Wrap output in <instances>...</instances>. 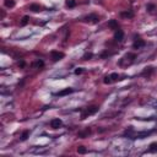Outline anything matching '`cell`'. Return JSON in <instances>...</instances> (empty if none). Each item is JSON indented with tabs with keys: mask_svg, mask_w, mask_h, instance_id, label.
I'll list each match as a JSON object with an SVG mask.
<instances>
[{
	"mask_svg": "<svg viewBox=\"0 0 157 157\" xmlns=\"http://www.w3.org/2000/svg\"><path fill=\"white\" fill-rule=\"evenodd\" d=\"M153 9H155V5H152V4H150V5H147V10H149L150 12L152 11Z\"/></svg>",
	"mask_w": 157,
	"mask_h": 157,
	"instance_id": "cell-25",
	"label": "cell"
},
{
	"mask_svg": "<svg viewBox=\"0 0 157 157\" xmlns=\"http://www.w3.org/2000/svg\"><path fill=\"white\" fill-rule=\"evenodd\" d=\"M65 4L68 8H74L76 5V0H65Z\"/></svg>",
	"mask_w": 157,
	"mask_h": 157,
	"instance_id": "cell-13",
	"label": "cell"
},
{
	"mask_svg": "<svg viewBox=\"0 0 157 157\" xmlns=\"http://www.w3.org/2000/svg\"><path fill=\"white\" fill-rule=\"evenodd\" d=\"M133 133H134V129H133V126H129V129L126 130L124 133L125 136H133Z\"/></svg>",
	"mask_w": 157,
	"mask_h": 157,
	"instance_id": "cell-17",
	"label": "cell"
},
{
	"mask_svg": "<svg viewBox=\"0 0 157 157\" xmlns=\"http://www.w3.org/2000/svg\"><path fill=\"white\" fill-rule=\"evenodd\" d=\"M145 45V40L142 39H135V42L133 43V48L134 49H140Z\"/></svg>",
	"mask_w": 157,
	"mask_h": 157,
	"instance_id": "cell-6",
	"label": "cell"
},
{
	"mask_svg": "<svg viewBox=\"0 0 157 157\" xmlns=\"http://www.w3.org/2000/svg\"><path fill=\"white\" fill-rule=\"evenodd\" d=\"M30 9H31L32 11H34V12H38V11H40V10H42V8H40L38 4H32L31 6H30Z\"/></svg>",
	"mask_w": 157,
	"mask_h": 157,
	"instance_id": "cell-12",
	"label": "cell"
},
{
	"mask_svg": "<svg viewBox=\"0 0 157 157\" xmlns=\"http://www.w3.org/2000/svg\"><path fill=\"white\" fill-rule=\"evenodd\" d=\"M103 82H104L106 85L112 84L113 81H112V79H111V75H107V76H104V80H103Z\"/></svg>",
	"mask_w": 157,
	"mask_h": 157,
	"instance_id": "cell-20",
	"label": "cell"
},
{
	"mask_svg": "<svg viewBox=\"0 0 157 157\" xmlns=\"http://www.w3.org/2000/svg\"><path fill=\"white\" fill-rule=\"evenodd\" d=\"M98 111V107L97 106H92V107H89V108H85L82 114H81V119H85L87 115H92Z\"/></svg>",
	"mask_w": 157,
	"mask_h": 157,
	"instance_id": "cell-1",
	"label": "cell"
},
{
	"mask_svg": "<svg viewBox=\"0 0 157 157\" xmlns=\"http://www.w3.org/2000/svg\"><path fill=\"white\" fill-rule=\"evenodd\" d=\"M108 27L112 28V30H114V31H117L118 27H119V25H118V21L117 20H111L108 22Z\"/></svg>",
	"mask_w": 157,
	"mask_h": 157,
	"instance_id": "cell-8",
	"label": "cell"
},
{
	"mask_svg": "<svg viewBox=\"0 0 157 157\" xmlns=\"http://www.w3.org/2000/svg\"><path fill=\"white\" fill-rule=\"evenodd\" d=\"M150 134H151L150 131H144V133H137L135 136L139 137V139H142L144 136H147V135H150Z\"/></svg>",
	"mask_w": 157,
	"mask_h": 157,
	"instance_id": "cell-16",
	"label": "cell"
},
{
	"mask_svg": "<svg viewBox=\"0 0 157 157\" xmlns=\"http://www.w3.org/2000/svg\"><path fill=\"white\" fill-rule=\"evenodd\" d=\"M28 20H30V17H28V16H24V17H22V20H21V26L27 25L28 24Z\"/></svg>",
	"mask_w": 157,
	"mask_h": 157,
	"instance_id": "cell-21",
	"label": "cell"
},
{
	"mask_svg": "<svg viewBox=\"0 0 157 157\" xmlns=\"http://www.w3.org/2000/svg\"><path fill=\"white\" fill-rule=\"evenodd\" d=\"M74 92V89H65L63 91H59V92H56V96H66V95H70V93Z\"/></svg>",
	"mask_w": 157,
	"mask_h": 157,
	"instance_id": "cell-7",
	"label": "cell"
},
{
	"mask_svg": "<svg viewBox=\"0 0 157 157\" xmlns=\"http://www.w3.org/2000/svg\"><path fill=\"white\" fill-rule=\"evenodd\" d=\"M4 4L6 8H14V6H15V1H14V0H5Z\"/></svg>",
	"mask_w": 157,
	"mask_h": 157,
	"instance_id": "cell-14",
	"label": "cell"
},
{
	"mask_svg": "<svg viewBox=\"0 0 157 157\" xmlns=\"http://www.w3.org/2000/svg\"><path fill=\"white\" fill-rule=\"evenodd\" d=\"M28 135H30V131H24V134H22V136H21V140L22 141H25V140H27V137H28Z\"/></svg>",
	"mask_w": 157,
	"mask_h": 157,
	"instance_id": "cell-23",
	"label": "cell"
},
{
	"mask_svg": "<svg viewBox=\"0 0 157 157\" xmlns=\"http://www.w3.org/2000/svg\"><path fill=\"white\" fill-rule=\"evenodd\" d=\"M61 125H63V121H61V119H59V118H55V119H53V120L50 121V126H52L53 129H58V128H60Z\"/></svg>",
	"mask_w": 157,
	"mask_h": 157,
	"instance_id": "cell-4",
	"label": "cell"
},
{
	"mask_svg": "<svg viewBox=\"0 0 157 157\" xmlns=\"http://www.w3.org/2000/svg\"><path fill=\"white\" fill-rule=\"evenodd\" d=\"M153 73V68H151V66H149V68H145V70L142 71V76H150L151 74Z\"/></svg>",
	"mask_w": 157,
	"mask_h": 157,
	"instance_id": "cell-9",
	"label": "cell"
},
{
	"mask_svg": "<svg viewBox=\"0 0 157 157\" xmlns=\"http://www.w3.org/2000/svg\"><path fill=\"white\" fill-rule=\"evenodd\" d=\"M114 39L117 40V42H121V40L124 39V32L121 30H117L114 32Z\"/></svg>",
	"mask_w": 157,
	"mask_h": 157,
	"instance_id": "cell-5",
	"label": "cell"
},
{
	"mask_svg": "<svg viewBox=\"0 0 157 157\" xmlns=\"http://www.w3.org/2000/svg\"><path fill=\"white\" fill-rule=\"evenodd\" d=\"M77 152L80 153V155H84V153L87 152V150H86L85 146H79V147H77Z\"/></svg>",
	"mask_w": 157,
	"mask_h": 157,
	"instance_id": "cell-18",
	"label": "cell"
},
{
	"mask_svg": "<svg viewBox=\"0 0 157 157\" xmlns=\"http://www.w3.org/2000/svg\"><path fill=\"white\" fill-rule=\"evenodd\" d=\"M84 21H85V22H90V24H97V22L100 21V19H98V16H97V15L92 14V15H89V16L85 17Z\"/></svg>",
	"mask_w": 157,
	"mask_h": 157,
	"instance_id": "cell-2",
	"label": "cell"
},
{
	"mask_svg": "<svg viewBox=\"0 0 157 157\" xmlns=\"http://www.w3.org/2000/svg\"><path fill=\"white\" fill-rule=\"evenodd\" d=\"M120 15L123 17H126V19H131V17H134V12L133 11H126V12H121Z\"/></svg>",
	"mask_w": 157,
	"mask_h": 157,
	"instance_id": "cell-11",
	"label": "cell"
},
{
	"mask_svg": "<svg viewBox=\"0 0 157 157\" xmlns=\"http://www.w3.org/2000/svg\"><path fill=\"white\" fill-rule=\"evenodd\" d=\"M119 74H117V73H113V74H111V79H112V81H118V80H120L119 79Z\"/></svg>",
	"mask_w": 157,
	"mask_h": 157,
	"instance_id": "cell-19",
	"label": "cell"
},
{
	"mask_svg": "<svg viewBox=\"0 0 157 157\" xmlns=\"http://www.w3.org/2000/svg\"><path fill=\"white\" fill-rule=\"evenodd\" d=\"M150 152H157V142H152L151 145H150V149H149Z\"/></svg>",
	"mask_w": 157,
	"mask_h": 157,
	"instance_id": "cell-15",
	"label": "cell"
},
{
	"mask_svg": "<svg viewBox=\"0 0 157 157\" xmlns=\"http://www.w3.org/2000/svg\"><path fill=\"white\" fill-rule=\"evenodd\" d=\"M90 134H91V129H90V128H86L84 131H80V133H79V137H86L87 135H90Z\"/></svg>",
	"mask_w": 157,
	"mask_h": 157,
	"instance_id": "cell-10",
	"label": "cell"
},
{
	"mask_svg": "<svg viewBox=\"0 0 157 157\" xmlns=\"http://www.w3.org/2000/svg\"><path fill=\"white\" fill-rule=\"evenodd\" d=\"M19 65H21V66H25V61H20V63H19Z\"/></svg>",
	"mask_w": 157,
	"mask_h": 157,
	"instance_id": "cell-27",
	"label": "cell"
},
{
	"mask_svg": "<svg viewBox=\"0 0 157 157\" xmlns=\"http://www.w3.org/2000/svg\"><path fill=\"white\" fill-rule=\"evenodd\" d=\"M75 74H76V75H80V74H82V69H81V68L76 69V70H75Z\"/></svg>",
	"mask_w": 157,
	"mask_h": 157,
	"instance_id": "cell-26",
	"label": "cell"
},
{
	"mask_svg": "<svg viewBox=\"0 0 157 157\" xmlns=\"http://www.w3.org/2000/svg\"><path fill=\"white\" fill-rule=\"evenodd\" d=\"M92 56H93L92 53H86V54L82 56V59H84V60H89V59H91Z\"/></svg>",
	"mask_w": 157,
	"mask_h": 157,
	"instance_id": "cell-22",
	"label": "cell"
},
{
	"mask_svg": "<svg viewBox=\"0 0 157 157\" xmlns=\"http://www.w3.org/2000/svg\"><path fill=\"white\" fill-rule=\"evenodd\" d=\"M43 65H44V63H43V60H37L36 63H34V66H36V68H42Z\"/></svg>",
	"mask_w": 157,
	"mask_h": 157,
	"instance_id": "cell-24",
	"label": "cell"
},
{
	"mask_svg": "<svg viewBox=\"0 0 157 157\" xmlns=\"http://www.w3.org/2000/svg\"><path fill=\"white\" fill-rule=\"evenodd\" d=\"M50 55H52V59L54 61H58V60H61L63 58H64V53L61 52H56V50H53L50 53Z\"/></svg>",
	"mask_w": 157,
	"mask_h": 157,
	"instance_id": "cell-3",
	"label": "cell"
}]
</instances>
